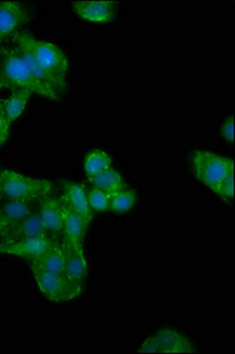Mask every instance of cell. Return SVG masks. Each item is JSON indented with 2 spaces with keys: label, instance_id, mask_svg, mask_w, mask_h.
I'll list each match as a JSON object with an SVG mask.
<instances>
[{
  "label": "cell",
  "instance_id": "11",
  "mask_svg": "<svg viewBox=\"0 0 235 354\" xmlns=\"http://www.w3.org/2000/svg\"><path fill=\"white\" fill-rule=\"evenodd\" d=\"M62 200L81 216L86 228L91 225L93 218V209L90 208L86 190L83 185L76 182H64Z\"/></svg>",
  "mask_w": 235,
  "mask_h": 354
},
{
  "label": "cell",
  "instance_id": "15",
  "mask_svg": "<svg viewBox=\"0 0 235 354\" xmlns=\"http://www.w3.org/2000/svg\"><path fill=\"white\" fill-rule=\"evenodd\" d=\"M31 270H39L45 273L61 274L64 272V250L61 241H57L46 253L41 257L30 259Z\"/></svg>",
  "mask_w": 235,
  "mask_h": 354
},
{
  "label": "cell",
  "instance_id": "1",
  "mask_svg": "<svg viewBox=\"0 0 235 354\" xmlns=\"http://www.w3.org/2000/svg\"><path fill=\"white\" fill-rule=\"evenodd\" d=\"M0 90H26L50 101L59 100V93L37 80L15 45L0 48Z\"/></svg>",
  "mask_w": 235,
  "mask_h": 354
},
{
  "label": "cell",
  "instance_id": "20",
  "mask_svg": "<svg viewBox=\"0 0 235 354\" xmlns=\"http://www.w3.org/2000/svg\"><path fill=\"white\" fill-rule=\"evenodd\" d=\"M138 195L133 190L121 189L110 195V210L115 213H126L134 207Z\"/></svg>",
  "mask_w": 235,
  "mask_h": 354
},
{
  "label": "cell",
  "instance_id": "21",
  "mask_svg": "<svg viewBox=\"0 0 235 354\" xmlns=\"http://www.w3.org/2000/svg\"><path fill=\"white\" fill-rule=\"evenodd\" d=\"M88 202H89L90 208L96 212H106L110 208V194L98 189L96 187H91L86 192Z\"/></svg>",
  "mask_w": 235,
  "mask_h": 354
},
{
  "label": "cell",
  "instance_id": "4",
  "mask_svg": "<svg viewBox=\"0 0 235 354\" xmlns=\"http://www.w3.org/2000/svg\"><path fill=\"white\" fill-rule=\"evenodd\" d=\"M191 163L196 178L216 194L234 160L207 150H198L191 157Z\"/></svg>",
  "mask_w": 235,
  "mask_h": 354
},
{
  "label": "cell",
  "instance_id": "18",
  "mask_svg": "<svg viewBox=\"0 0 235 354\" xmlns=\"http://www.w3.org/2000/svg\"><path fill=\"white\" fill-rule=\"evenodd\" d=\"M88 180L93 187H96L98 189L103 190L110 195L116 193L118 190L124 189V180L121 176V174L114 168L98 174L96 176L89 177Z\"/></svg>",
  "mask_w": 235,
  "mask_h": 354
},
{
  "label": "cell",
  "instance_id": "13",
  "mask_svg": "<svg viewBox=\"0 0 235 354\" xmlns=\"http://www.w3.org/2000/svg\"><path fill=\"white\" fill-rule=\"evenodd\" d=\"M160 353H194L196 352L191 339L178 330L164 328L154 334Z\"/></svg>",
  "mask_w": 235,
  "mask_h": 354
},
{
  "label": "cell",
  "instance_id": "7",
  "mask_svg": "<svg viewBox=\"0 0 235 354\" xmlns=\"http://www.w3.org/2000/svg\"><path fill=\"white\" fill-rule=\"evenodd\" d=\"M118 1L113 0H86L73 1V10L81 19L91 23H109L118 15Z\"/></svg>",
  "mask_w": 235,
  "mask_h": 354
},
{
  "label": "cell",
  "instance_id": "14",
  "mask_svg": "<svg viewBox=\"0 0 235 354\" xmlns=\"http://www.w3.org/2000/svg\"><path fill=\"white\" fill-rule=\"evenodd\" d=\"M37 203L10 200L0 207V240L12 230L15 225L28 216L35 208Z\"/></svg>",
  "mask_w": 235,
  "mask_h": 354
},
{
  "label": "cell",
  "instance_id": "5",
  "mask_svg": "<svg viewBox=\"0 0 235 354\" xmlns=\"http://www.w3.org/2000/svg\"><path fill=\"white\" fill-rule=\"evenodd\" d=\"M31 272L39 290L51 301H70L78 298L83 293L84 287L71 281L64 275L45 273L39 270H31Z\"/></svg>",
  "mask_w": 235,
  "mask_h": 354
},
{
  "label": "cell",
  "instance_id": "2",
  "mask_svg": "<svg viewBox=\"0 0 235 354\" xmlns=\"http://www.w3.org/2000/svg\"><path fill=\"white\" fill-rule=\"evenodd\" d=\"M13 43H21L29 50L33 59L49 78L51 88L61 93L66 88L69 59L57 45L37 39L31 33L18 32L12 37Z\"/></svg>",
  "mask_w": 235,
  "mask_h": 354
},
{
  "label": "cell",
  "instance_id": "17",
  "mask_svg": "<svg viewBox=\"0 0 235 354\" xmlns=\"http://www.w3.org/2000/svg\"><path fill=\"white\" fill-rule=\"evenodd\" d=\"M31 96H32V93L30 91L21 90V91H15L10 96L0 101L5 120H6L10 127H11L13 122L18 120L23 115L26 106L29 104Z\"/></svg>",
  "mask_w": 235,
  "mask_h": 354
},
{
  "label": "cell",
  "instance_id": "25",
  "mask_svg": "<svg viewBox=\"0 0 235 354\" xmlns=\"http://www.w3.org/2000/svg\"><path fill=\"white\" fill-rule=\"evenodd\" d=\"M8 133H10V125L5 120L4 113L1 109V103H0V147L4 145L5 142L8 140Z\"/></svg>",
  "mask_w": 235,
  "mask_h": 354
},
{
  "label": "cell",
  "instance_id": "12",
  "mask_svg": "<svg viewBox=\"0 0 235 354\" xmlns=\"http://www.w3.org/2000/svg\"><path fill=\"white\" fill-rule=\"evenodd\" d=\"M38 236H49L45 230L44 223L41 221L39 212L36 208L25 216L18 225H15L0 242H15L25 239L38 238Z\"/></svg>",
  "mask_w": 235,
  "mask_h": 354
},
{
  "label": "cell",
  "instance_id": "9",
  "mask_svg": "<svg viewBox=\"0 0 235 354\" xmlns=\"http://www.w3.org/2000/svg\"><path fill=\"white\" fill-rule=\"evenodd\" d=\"M58 240L50 236L25 239L15 242H0V254L21 257L25 259H33L46 253Z\"/></svg>",
  "mask_w": 235,
  "mask_h": 354
},
{
  "label": "cell",
  "instance_id": "23",
  "mask_svg": "<svg viewBox=\"0 0 235 354\" xmlns=\"http://www.w3.org/2000/svg\"><path fill=\"white\" fill-rule=\"evenodd\" d=\"M221 135L226 141L234 143V115L231 113L223 122L221 127Z\"/></svg>",
  "mask_w": 235,
  "mask_h": 354
},
{
  "label": "cell",
  "instance_id": "24",
  "mask_svg": "<svg viewBox=\"0 0 235 354\" xmlns=\"http://www.w3.org/2000/svg\"><path fill=\"white\" fill-rule=\"evenodd\" d=\"M138 353L158 354V344H156L154 335L147 338L146 340L141 344V346H140V348L138 350Z\"/></svg>",
  "mask_w": 235,
  "mask_h": 354
},
{
  "label": "cell",
  "instance_id": "19",
  "mask_svg": "<svg viewBox=\"0 0 235 354\" xmlns=\"http://www.w3.org/2000/svg\"><path fill=\"white\" fill-rule=\"evenodd\" d=\"M113 168V158L109 153L101 149H93L88 153L84 160V170L86 176H96L98 174Z\"/></svg>",
  "mask_w": 235,
  "mask_h": 354
},
{
  "label": "cell",
  "instance_id": "16",
  "mask_svg": "<svg viewBox=\"0 0 235 354\" xmlns=\"http://www.w3.org/2000/svg\"><path fill=\"white\" fill-rule=\"evenodd\" d=\"M64 250V272L63 275L76 282L78 285L84 287V281L88 277V263L86 259L79 257L75 250L66 245L65 242L61 241Z\"/></svg>",
  "mask_w": 235,
  "mask_h": 354
},
{
  "label": "cell",
  "instance_id": "26",
  "mask_svg": "<svg viewBox=\"0 0 235 354\" xmlns=\"http://www.w3.org/2000/svg\"><path fill=\"white\" fill-rule=\"evenodd\" d=\"M1 196H3V193H1V189H0V201H1Z\"/></svg>",
  "mask_w": 235,
  "mask_h": 354
},
{
  "label": "cell",
  "instance_id": "6",
  "mask_svg": "<svg viewBox=\"0 0 235 354\" xmlns=\"http://www.w3.org/2000/svg\"><path fill=\"white\" fill-rule=\"evenodd\" d=\"M30 19L31 15L24 3L0 0V45L19 32Z\"/></svg>",
  "mask_w": 235,
  "mask_h": 354
},
{
  "label": "cell",
  "instance_id": "10",
  "mask_svg": "<svg viewBox=\"0 0 235 354\" xmlns=\"http://www.w3.org/2000/svg\"><path fill=\"white\" fill-rule=\"evenodd\" d=\"M63 207H64V223H63L62 241L70 245L79 257L86 259L84 245H83L86 230V225L81 216L64 201H63Z\"/></svg>",
  "mask_w": 235,
  "mask_h": 354
},
{
  "label": "cell",
  "instance_id": "8",
  "mask_svg": "<svg viewBox=\"0 0 235 354\" xmlns=\"http://www.w3.org/2000/svg\"><path fill=\"white\" fill-rule=\"evenodd\" d=\"M41 221L50 238L62 241L63 223H64V207L61 198L50 195L37 203Z\"/></svg>",
  "mask_w": 235,
  "mask_h": 354
},
{
  "label": "cell",
  "instance_id": "22",
  "mask_svg": "<svg viewBox=\"0 0 235 354\" xmlns=\"http://www.w3.org/2000/svg\"><path fill=\"white\" fill-rule=\"evenodd\" d=\"M216 195L225 202H231L234 198V163L223 177Z\"/></svg>",
  "mask_w": 235,
  "mask_h": 354
},
{
  "label": "cell",
  "instance_id": "3",
  "mask_svg": "<svg viewBox=\"0 0 235 354\" xmlns=\"http://www.w3.org/2000/svg\"><path fill=\"white\" fill-rule=\"evenodd\" d=\"M0 189L5 196L16 201L38 203L53 195L55 185L49 180L35 178L12 170H0Z\"/></svg>",
  "mask_w": 235,
  "mask_h": 354
}]
</instances>
